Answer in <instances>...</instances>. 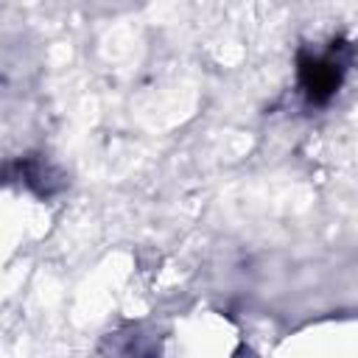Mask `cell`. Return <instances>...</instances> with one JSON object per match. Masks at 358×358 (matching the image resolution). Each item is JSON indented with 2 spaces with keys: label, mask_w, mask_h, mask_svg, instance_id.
I'll use <instances>...</instances> for the list:
<instances>
[{
  "label": "cell",
  "mask_w": 358,
  "mask_h": 358,
  "mask_svg": "<svg viewBox=\"0 0 358 358\" xmlns=\"http://www.w3.org/2000/svg\"><path fill=\"white\" fill-rule=\"evenodd\" d=\"M344 42H333L327 53H299V84L310 103H324L341 87L347 59L341 56Z\"/></svg>",
  "instance_id": "cell-1"
}]
</instances>
